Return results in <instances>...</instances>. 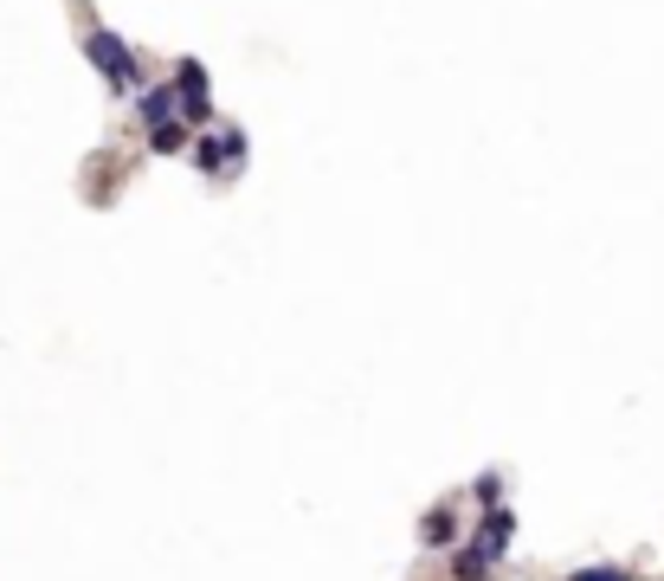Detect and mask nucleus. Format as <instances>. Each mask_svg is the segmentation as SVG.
<instances>
[{
    "label": "nucleus",
    "instance_id": "1",
    "mask_svg": "<svg viewBox=\"0 0 664 581\" xmlns=\"http://www.w3.org/2000/svg\"><path fill=\"white\" fill-rule=\"evenodd\" d=\"M84 59L97 65V77H104L111 91H143V72H136V52H129V45H123L116 33H104V27H97V33H84Z\"/></svg>",
    "mask_w": 664,
    "mask_h": 581
},
{
    "label": "nucleus",
    "instance_id": "2",
    "mask_svg": "<svg viewBox=\"0 0 664 581\" xmlns=\"http://www.w3.org/2000/svg\"><path fill=\"white\" fill-rule=\"evenodd\" d=\"M497 556H504V549H497V542L478 530L471 542H458V556H452V575H458V581H484L490 569H497Z\"/></svg>",
    "mask_w": 664,
    "mask_h": 581
},
{
    "label": "nucleus",
    "instance_id": "3",
    "mask_svg": "<svg viewBox=\"0 0 664 581\" xmlns=\"http://www.w3.org/2000/svg\"><path fill=\"white\" fill-rule=\"evenodd\" d=\"M175 91H181V116H194V123H200V116L214 111V97H207V72H200V59H181V65H175Z\"/></svg>",
    "mask_w": 664,
    "mask_h": 581
},
{
    "label": "nucleus",
    "instance_id": "4",
    "mask_svg": "<svg viewBox=\"0 0 664 581\" xmlns=\"http://www.w3.org/2000/svg\"><path fill=\"white\" fill-rule=\"evenodd\" d=\"M136 116H143L148 129H155V123H175V116H181V91H175V84H143Z\"/></svg>",
    "mask_w": 664,
    "mask_h": 581
},
{
    "label": "nucleus",
    "instance_id": "5",
    "mask_svg": "<svg viewBox=\"0 0 664 581\" xmlns=\"http://www.w3.org/2000/svg\"><path fill=\"white\" fill-rule=\"evenodd\" d=\"M484 537L497 542V549L517 537V517H510V504H484Z\"/></svg>",
    "mask_w": 664,
    "mask_h": 581
},
{
    "label": "nucleus",
    "instance_id": "6",
    "mask_svg": "<svg viewBox=\"0 0 664 581\" xmlns=\"http://www.w3.org/2000/svg\"><path fill=\"white\" fill-rule=\"evenodd\" d=\"M148 149H155V155H181V149H187L181 116H175V123H155V129H148Z\"/></svg>",
    "mask_w": 664,
    "mask_h": 581
},
{
    "label": "nucleus",
    "instance_id": "7",
    "mask_svg": "<svg viewBox=\"0 0 664 581\" xmlns=\"http://www.w3.org/2000/svg\"><path fill=\"white\" fill-rule=\"evenodd\" d=\"M419 530H426V542H452V510H433Z\"/></svg>",
    "mask_w": 664,
    "mask_h": 581
},
{
    "label": "nucleus",
    "instance_id": "8",
    "mask_svg": "<svg viewBox=\"0 0 664 581\" xmlns=\"http://www.w3.org/2000/svg\"><path fill=\"white\" fill-rule=\"evenodd\" d=\"M484 504H504V478H497V471H484L478 478V510Z\"/></svg>",
    "mask_w": 664,
    "mask_h": 581
},
{
    "label": "nucleus",
    "instance_id": "9",
    "mask_svg": "<svg viewBox=\"0 0 664 581\" xmlns=\"http://www.w3.org/2000/svg\"><path fill=\"white\" fill-rule=\"evenodd\" d=\"M568 581H632V569H574Z\"/></svg>",
    "mask_w": 664,
    "mask_h": 581
}]
</instances>
